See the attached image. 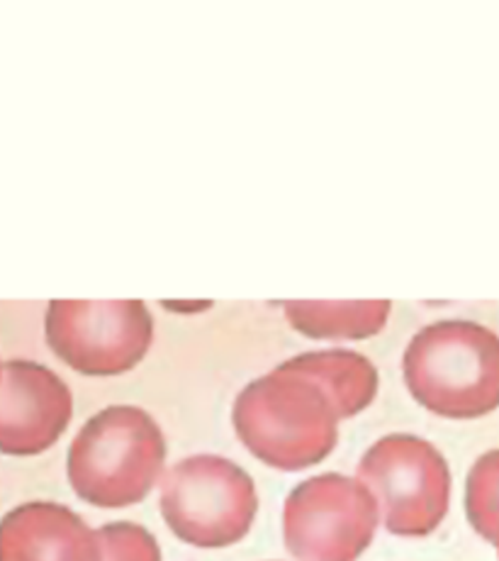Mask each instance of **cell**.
Here are the masks:
<instances>
[{
    "instance_id": "cell-13",
    "label": "cell",
    "mask_w": 499,
    "mask_h": 561,
    "mask_svg": "<svg viewBox=\"0 0 499 561\" xmlns=\"http://www.w3.org/2000/svg\"><path fill=\"white\" fill-rule=\"evenodd\" d=\"M103 561H161L156 537L137 523H107L97 530Z\"/></svg>"
},
{
    "instance_id": "cell-11",
    "label": "cell",
    "mask_w": 499,
    "mask_h": 561,
    "mask_svg": "<svg viewBox=\"0 0 499 561\" xmlns=\"http://www.w3.org/2000/svg\"><path fill=\"white\" fill-rule=\"evenodd\" d=\"M390 304H288L286 316L298 332L317 340H363L381 332Z\"/></svg>"
},
{
    "instance_id": "cell-2",
    "label": "cell",
    "mask_w": 499,
    "mask_h": 561,
    "mask_svg": "<svg viewBox=\"0 0 499 561\" xmlns=\"http://www.w3.org/2000/svg\"><path fill=\"white\" fill-rule=\"evenodd\" d=\"M166 461V437L147 410L111 405L85 423L69 447V481L103 511L142 503Z\"/></svg>"
},
{
    "instance_id": "cell-10",
    "label": "cell",
    "mask_w": 499,
    "mask_h": 561,
    "mask_svg": "<svg viewBox=\"0 0 499 561\" xmlns=\"http://www.w3.org/2000/svg\"><path fill=\"white\" fill-rule=\"evenodd\" d=\"M283 366L317 381L336 410L339 420L356 417L373 403L378 393L375 366L356 352L327 350L310 352L286 362Z\"/></svg>"
},
{
    "instance_id": "cell-14",
    "label": "cell",
    "mask_w": 499,
    "mask_h": 561,
    "mask_svg": "<svg viewBox=\"0 0 499 561\" xmlns=\"http://www.w3.org/2000/svg\"><path fill=\"white\" fill-rule=\"evenodd\" d=\"M0 374H3V364H0Z\"/></svg>"
},
{
    "instance_id": "cell-4",
    "label": "cell",
    "mask_w": 499,
    "mask_h": 561,
    "mask_svg": "<svg viewBox=\"0 0 499 561\" xmlns=\"http://www.w3.org/2000/svg\"><path fill=\"white\" fill-rule=\"evenodd\" d=\"M256 511L254 479L224 457L181 459L161 479V515L190 547L222 549L242 542Z\"/></svg>"
},
{
    "instance_id": "cell-9",
    "label": "cell",
    "mask_w": 499,
    "mask_h": 561,
    "mask_svg": "<svg viewBox=\"0 0 499 561\" xmlns=\"http://www.w3.org/2000/svg\"><path fill=\"white\" fill-rule=\"evenodd\" d=\"M0 561H103V549L69 505L30 501L0 517Z\"/></svg>"
},
{
    "instance_id": "cell-6",
    "label": "cell",
    "mask_w": 499,
    "mask_h": 561,
    "mask_svg": "<svg viewBox=\"0 0 499 561\" xmlns=\"http://www.w3.org/2000/svg\"><path fill=\"white\" fill-rule=\"evenodd\" d=\"M378 520V503L361 481L320 473L288 495L283 539L298 561H356L371 547Z\"/></svg>"
},
{
    "instance_id": "cell-3",
    "label": "cell",
    "mask_w": 499,
    "mask_h": 561,
    "mask_svg": "<svg viewBox=\"0 0 499 561\" xmlns=\"http://www.w3.org/2000/svg\"><path fill=\"white\" fill-rule=\"evenodd\" d=\"M411 398L429 413L475 420L499 408V337L477 322H433L403 359Z\"/></svg>"
},
{
    "instance_id": "cell-8",
    "label": "cell",
    "mask_w": 499,
    "mask_h": 561,
    "mask_svg": "<svg viewBox=\"0 0 499 561\" xmlns=\"http://www.w3.org/2000/svg\"><path fill=\"white\" fill-rule=\"evenodd\" d=\"M73 415V396L37 362H5L0 374V455L35 457L57 445Z\"/></svg>"
},
{
    "instance_id": "cell-5",
    "label": "cell",
    "mask_w": 499,
    "mask_h": 561,
    "mask_svg": "<svg viewBox=\"0 0 499 561\" xmlns=\"http://www.w3.org/2000/svg\"><path fill=\"white\" fill-rule=\"evenodd\" d=\"M356 473L373 493L387 533L397 537H427L449 513V461L427 439L405 433L378 439Z\"/></svg>"
},
{
    "instance_id": "cell-12",
    "label": "cell",
    "mask_w": 499,
    "mask_h": 561,
    "mask_svg": "<svg viewBox=\"0 0 499 561\" xmlns=\"http://www.w3.org/2000/svg\"><path fill=\"white\" fill-rule=\"evenodd\" d=\"M465 513L473 530L499 549V449L485 451L465 481Z\"/></svg>"
},
{
    "instance_id": "cell-1",
    "label": "cell",
    "mask_w": 499,
    "mask_h": 561,
    "mask_svg": "<svg viewBox=\"0 0 499 561\" xmlns=\"http://www.w3.org/2000/svg\"><path fill=\"white\" fill-rule=\"evenodd\" d=\"M232 423L244 447L280 471L314 467L339 439V415L324 388L283 364L236 396Z\"/></svg>"
},
{
    "instance_id": "cell-7",
    "label": "cell",
    "mask_w": 499,
    "mask_h": 561,
    "mask_svg": "<svg viewBox=\"0 0 499 561\" xmlns=\"http://www.w3.org/2000/svg\"><path fill=\"white\" fill-rule=\"evenodd\" d=\"M154 322L139 300L71 304L57 300L47 312V342L59 359L85 376H117L144 359Z\"/></svg>"
}]
</instances>
